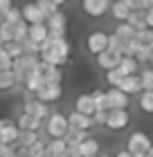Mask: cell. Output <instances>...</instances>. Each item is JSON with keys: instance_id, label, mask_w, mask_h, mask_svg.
Segmentation results:
<instances>
[{"instance_id": "1", "label": "cell", "mask_w": 153, "mask_h": 157, "mask_svg": "<svg viewBox=\"0 0 153 157\" xmlns=\"http://www.w3.org/2000/svg\"><path fill=\"white\" fill-rule=\"evenodd\" d=\"M70 52H72V45H70V40L65 38V34H50V36L41 43V54L38 56H41L43 63L63 67L65 63L70 61Z\"/></svg>"}, {"instance_id": "2", "label": "cell", "mask_w": 153, "mask_h": 157, "mask_svg": "<svg viewBox=\"0 0 153 157\" xmlns=\"http://www.w3.org/2000/svg\"><path fill=\"white\" fill-rule=\"evenodd\" d=\"M38 63H41V56H38V54H23V56H18V59H14L11 72H14V76H16L18 88L23 85L25 76L30 74L34 67H38Z\"/></svg>"}, {"instance_id": "3", "label": "cell", "mask_w": 153, "mask_h": 157, "mask_svg": "<svg viewBox=\"0 0 153 157\" xmlns=\"http://www.w3.org/2000/svg\"><path fill=\"white\" fill-rule=\"evenodd\" d=\"M153 146V141L147 132H142V130H135V132H131V137L126 139V151L133 155V157H144L147 155V151Z\"/></svg>"}, {"instance_id": "4", "label": "cell", "mask_w": 153, "mask_h": 157, "mask_svg": "<svg viewBox=\"0 0 153 157\" xmlns=\"http://www.w3.org/2000/svg\"><path fill=\"white\" fill-rule=\"evenodd\" d=\"M70 130V124H68V115H61V112H50V117L45 119V132L50 135L52 139H59L65 137V132Z\"/></svg>"}, {"instance_id": "5", "label": "cell", "mask_w": 153, "mask_h": 157, "mask_svg": "<svg viewBox=\"0 0 153 157\" xmlns=\"http://www.w3.org/2000/svg\"><path fill=\"white\" fill-rule=\"evenodd\" d=\"M86 49H88L92 56L106 52L108 49V34L104 29H92L88 36H86Z\"/></svg>"}, {"instance_id": "6", "label": "cell", "mask_w": 153, "mask_h": 157, "mask_svg": "<svg viewBox=\"0 0 153 157\" xmlns=\"http://www.w3.org/2000/svg\"><path fill=\"white\" fill-rule=\"evenodd\" d=\"M113 0H81V9L90 18H101L111 11Z\"/></svg>"}, {"instance_id": "7", "label": "cell", "mask_w": 153, "mask_h": 157, "mask_svg": "<svg viewBox=\"0 0 153 157\" xmlns=\"http://www.w3.org/2000/svg\"><path fill=\"white\" fill-rule=\"evenodd\" d=\"M128 124H131V115L126 108H111L108 110V121H106L108 130H124Z\"/></svg>"}, {"instance_id": "8", "label": "cell", "mask_w": 153, "mask_h": 157, "mask_svg": "<svg viewBox=\"0 0 153 157\" xmlns=\"http://www.w3.org/2000/svg\"><path fill=\"white\" fill-rule=\"evenodd\" d=\"M63 94V85L61 83H43L38 92H36V99H41L43 103H54V101H59Z\"/></svg>"}, {"instance_id": "9", "label": "cell", "mask_w": 153, "mask_h": 157, "mask_svg": "<svg viewBox=\"0 0 153 157\" xmlns=\"http://www.w3.org/2000/svg\"><path fill=\"white\" fill-rule=\"evenodd\" d=\"M23 112H27V115H32L36 119H41V121H45L50 117V110H47V103H43L41 99H27V101L23 103Z\"/></svg>"}, {"instance_id": "10", "label": "cell", "mask_w": 153, "mask_h": 157, "mask_svg": "<svg viewBox=\"0 0 153 157\" xmlns=\"http://www.w3.org/2000/svg\"><path fill=\"white\" fill-rule=\"evenodd\" d=\"M45 27H47L50 34H65V29H68V16L59 9L56 13L45 18Z\"/></svg>"}, {"instance_id": "11", "label": "cell", "mask_w": 153, "mask_h": 157, "mask_svg": "<svg viewBox=\"0 0 153 157\" xmlns=\"http://www.w3.org/2000/svg\"><path fill=\"white\" fill-rule=\"evenodd\" d=\"M18 139H20V128H18V124H16V121L5 119V126H2V130H0V141H2V144L18 146Z\"/></svg>"}, {"instance_id": "12", "label": "cell", "mask_w": 153, "mask_h": 157, "mask_svg": "<svg viewBox=\"0 0 153 157\" xmlns=\"http://www.w3.org/2000/svg\"><path fill=\"white\" fill-rule=\"evenodd\" d=\"M23 20L27 25H38V23H45V13L41 11V7L36 5V2H27L23 5Z\"/></svg>"}, {"instance_id": "13", "label": "cell", "mask_w": 153, "mask_h": 157, "mask_svg": "<svg viewBox=\"0 0 153 157\" xmlns=\"http://www.w3.org/2000/svg\"><path fill=\"white\" fill-rule=\"evenodd\" d=\"M68 124H70V128H74V130H86V132H88L90 128L95 126V121H92V117L83 115V112L72 110L68 115Z\"/></svg>"}, {"instance_id": "14", "label": "cell", "mask_w": 153, "mask_h": 157, "mask_svg": "<svg viewBox=\"0 0 153 157\" xmlns=\"http://www.w3.org/2000/svg\"><path fill=\"white\" fill-rule=\"evenodd\" d=\"M38 70H41V76H43V81H45V83H63V70L61 67L41 61Z\"/></svg>"}, {"instance_id": "15", "label": "cell", "mask_w": 153, "mask_h": 157, "mask_svg": "<svg viewBox=\"0 0 153 157\" xmlns=\"http://www.w3.org/2000/svg\"><path fill=\"white\" fill-rule=\"evenodd\" d=\"M119 61H122V54L119 52H113V49H106V52L97 54V65L101 70H115L119 65Z\"/></svg>"}, {"instance_id": "16", "label": "cell", "mask_w": 153, "mask_h": 157, "mask_svg": "<svg viewBox=\"0 0 153 157\" xmlns=\"http://www.w3.org/2000/svg\"><path fill=\"white\" fill-rule=\"evenodd\" d=\"M106 97H108V105L111 108H128V103H131V97L126 92H122L119 88L106 90Z\"/></svg>"}, {"instance_id": "17", "label": "cell", "mask_w": 153, "mask_h": 157, "mask_svg": "<svg viewBox=\"0 0 153 157\" xmlns=\"http://www.w3.org/2000/svg\"><path fill=\"white\" fill-rule=\"evenodd\" d=\"M122 92H126V94H140L142 92V83H140V74H128L122 78V83L117 85Z\"/></svg>"}, {"instance_id": "18", "label": "cell", "mask_w": 153, "mask_h": 157, "mask_svg": "<svg viewBox=\"0 0 153 157\" xmlns=\"http://www.w3.org/2000/svg\"><path fill=\"white\" fill-rule=\"evenodd\" d=\"M38 65H41V63H38ZM43 83H45V81H43V76H41V70H38V67H34L32 72L25 76L23 88H25L27 92H30V94H36V92H38V88H41Z\"/></svg>"}, {"instance_id": "19", "label": "cell", "mask_w": 153, "mask_h": 157, "mask_svg": "<svg viewBox=\"0 0 153 157\" xmlns=\"http://www.w3.org/2000/svg\"><path fill=\"white\" fill-rule=\"evenodd\" d=\"M77 153H79V157H97L99 155V141L95 137H86L77 146Z\"/></svg>"}, {"instance_id": "20", "label": "cell", "mask_w": 153, "mask_h": 157, "mask_svg": "<svg viewBox=\"0 0 153 157\" xmlns=\"http://www.w3.org/2000/svg\"><path fill=\"white\" fill-rule=\"evenodd\" d=\"M131 7L124 2V0H113V5H111V13H113V18L117 20V23H124V20H128L131 16Z\"/></svg>"}, {"instance_id": "21", "label": "cell", "mask_w": 153, "mask_h": 157, "mask_svg": "<svg viewBox=\"0 0 153 157\" xmlns=\"http://www.w3.org/2000/svg\"><path fill=\"white\" fill-rule=\"evenodd\" d=\"M117 70H119L124 76H128V74H140V63H137L135 56H122Z\"/></svg>"}, {"instance_id": "22", "label": "cell", "mask_w": 153, "mask_h": 157, "mask_svg": "<svg viewBox=\"0 0 153 157\" xmlns=\"http://www.w3.org/2000/svg\"><path fill=\"white\" fill-rule=\"evenodd\" d=\"M74 110L83 112V115L92 117L95 115V101H92V94H79L77 101H74Z\"/></svg>"}, {"instance_id": "23", "label": "cell", "mask_w": 153, "mask_h": 157, "mask_svg": "<svg viewBox=\"0 0 153 157\" xmlns=\"http://www.w3.org/2000/svg\"><path fill=\"white\" fill-rule=\"evenodd\" d=\"M16 124H18L20 130H41L43 121L36 119V117H32V115H27V112H20L18 119H16Z\"/></svg>"}, {"instance_id": "24", "label": "cell", "mask_w": 153, "mask_h": 157, "mask_svg": "<svg viewBox=\"0 0 153 157\" xmlns=\"http://www.w3.org/2000/svg\"><path fill=\"white\" fill-rule=\"evenodd\" d=\"M50 36V32H47V27H45V23H38V25H30V29H27V38L30 40H34V43H41L45 40Z\"/></svg>"}, {"instance_id": "25", "label": "cell", "mask_w": 153, "mask_h": 157, "mask_svg": "<svg viewBox=\"0 0 153 157\" xmlns=\"http://www.w3.org/2000/svg\"><path fill=\"white\" fill-rule=\"evenodd\" d=\"M16 88H18V83H16V76H14L11 70H0V92H11Z\"/></svg>"}, {"instance_id": "26", "label": "cell", "mask_w": 153, "mask_h": 157, "mask_svg": "<svg viewBox=\"0 0 153 157\" xmlns=\"http://www.w3.org/2000/svg\"><path fill=\"white\" fill-rule=\"evenodd\" d=\"M86 137H88V132H86V130H74V128H70V130L65 132L63 139H65V144H68V148H77Z\"/></svg>"}, {"instance_id": "27", "label": "cell", "mask_w": 153, "mask_h": 157, "mask_svg": "<svg viewBox=\"0 0 153 157\" xmlns=\"http://www.w3.org/2000/svg\"><path fill=\"white\" fill-rule=\"evenodd\" d=\"M65 151H68V144H65L63 137L47 141V157H59V155H63Z\"/></svg>"}, {"instance_id": "28", "label": "cell", "mask_w": 153, "mask_h": 157, "mask_svg": "<svg viewBox=\"0 0 153 157\" xmlns=\"http://www.w3.org/2000/svg\"><path fill=\"white\" fill-rule=\"evenodd\" d=\"M140 110L147 112V115H153V90H142L140 92Z\"/></svg>"}, {"instance_id": "29", "label": "cell", "mask_w": 153, "mask_h": 157, "mask_svg": "<svg viewBox=\"0 0 153 157\" xmlns=\"http://www.w3.org/2000/svg\"><path fill=\"white\" fill-rule=\"evenodd\" d=\"M41 137H38V130H20V139H18V146L20 148H30L32 144H36Z\"/></svg>"}, {"instance_id": "30", "label": "cell", "mask_w": 153, "mask_h": 157, "mask_svg": "<svg viewBox=\"0 0 153 157\" xmlns=\"http://www.w3.org/2000/svg\"><path fill=\"white\" fill-rule=\"evenodd\" d=\"M135 27L133 25H128L126 20H124V23H117V27H115V34H117V36L122 38V40H131V38H135Z\"/></svg>"}, {"instance_id": "31", "label": "cell", "mask_w": 153, "mask_h": 157, "mask_svg": "<svg viewBox=\"0 0 153 157\" xmlns=\"http://www.w3.org/2000/svg\"><path fill=\"white\" fill-rule=\"evenodd\" d=\"M90 94H92V101H95V110H111L106 90H95V92H90Z\"/></svg>"}, {"instance_id": "32", "label": "cell", "mask_w": 153, "mask_h": 157, "mask_svg": "<svg viewBox=\"0 0 153 157\" xmlns=\"http://www.w3.org/2000/svg\"><path fill=\"white\" fill-rule=\"evenodd\" d=\"M126 23H128V25H133L135 29H144V27H147V18H144V11H142V9H133Z\"/></svg>"}, {"instance_id": "33", "label": "cell", "mask_w": 153, "mask_h": 157, "mask_svg": "<svg viewBox=\"0 0 153 157\" xmlns=\"http://www.w3.org/2000/svg\"><path fill=\"white\" fill-rule=\"evenodd\" d=\"M135 40L140 43V45L153 47V29H151V27H144V29H137V32H135Z\"/></svg>"}, {"instance_id": "34", "label": "cell", "mask_w": 153, "mask_h": 157, "mask_svg": "<svg viewBox=\"0 0 153 157\" xmlns=\"http://www.w3.org/2000/svg\"><path fill=\"white\" fill-rule=\"evenodd\" d=\"M27 155L30 157H47V141L38 139L36 144H32L30 148H27Z\"/></svg>"}, {"instance_id": "35", "label": "cell", "mask_w": 153, "mask_h": 157, "mask_svg": "<svg viewBox=\"0 0 153 157\" xmlns=\"http://www.w3.org/2000/svg\"><path fill=\"white\" fill-rule=\"evenodd\" d=\"M14 40V25L11 23H5V20H0V43H9Z\"/></svg>"}, {"instance_id": "36", "label": "cell", "mask_w": 153, "mask_h": 157, "mask_svg": "<svg viewBox=\"0 0 153 157\" xmlns=\"http://www.w3.org/2000/svg\"><path fill=\"white\" fill-rule=\"evenodd\" d=\"M5 49H7V54H9L11 59H18V56H23V54H25L23 43H18V40H9V43H5Z\"/></svg>"}, {"instance_id": "37", "label": "cell", "mask_w": 153, "mask_h": 157, "mask_svg": "<svg viewBox=\"0 0 153 157\" xmlns=\"http://www.w3.org/2000/svg\"><path fill=\"white\" fill-rule=\"evenodd\" d=\"M2 20H5V23L16 25V23H20V20H23V11H20L18 7H11L9 11H5V13H2Z\"/></svg>"}, {"instance_id": "38", "label": "cell", "mask_w": 153, "mask_h": 157, "mask_svg": "<svg viewBox=\"0 0 153 157\" xmlns=\"http://www.w3.org/2000/svg\"><path fill=\"white\" fill-rule=\"evenodd\" d=\"M27 29H30V25L25 23V20H20V23L14 25V40H18V43H23L27 38Z\"/></svg>"}, {"instance_id": "39", "label": "cell", "mask_w": 153, "mask_h": 157, "mask_svg": "<svg viewBox=\"0 0 153 157\" xmlns=\"http://www.w3.org/2000/svg\"><path fill=\"white\" fill-rule=\"evenodd\" d=\"M140 83H142V90H153V70H140Z\"/></svg>"}, {"instance_id": "40", "label": "cell", "mask_w": 153, "mask_h": 157, "mask_svg": "<svg viewBox=\"0 0 153 157\" xmlns=\"http://www.w3.org/2000/svg\"><path fill=\"white\" fill-rule=\"evenodd\" d=\"M122 78H124V74L119 72L117 67H115V70H106V83L111 85V88H117V85L122 83Z\"/></svg>"}, {"instance_id": "41", "label": "cell", "mask_w": 153, "mask_h": 157, "mask_svg": "<svg viewBox=\"0 0 153 157\" xmlns=\"http://www.w3.org/2000/svg\"><path fill=\"white\" fill-rule=\"evenodd\" d=\"M34 2L38 5V7H41V11L45 13V18H47V16H52V13H56V11H59V7H56L54 2H50V0H34Z\"/></svg>"}, {"instance_id": "42", "label": "cell", "mask_w": 153, "mask_h": 157, "mask_svg": "<svg viewBox=\"0 0 153 157\" xmlns=\"http://www.w3.org/2000/svg\"><path fill=\"white\" fill-rule=\"evenodd\" d=\"M11 65H14V59L7 54L5 45L0 43V70H11Z\"/></svg>"}, {"instance_id": "43", "label": "cell", "mask_w": 153, "mask_h": 157, "mask_svg": "<svg viewBox=\"0 0 153 157\" xmlns=\"http://www.w3.org/2000/svg\"><path fill=\"white\" fill-rule=\"evenodd\" d=\"M122 45H124V40L117 36V34H108V49H113V52H119L122 54Z\"/></svg>"}, {"instance_id": "44", "label": "cell", "mask_w": 153, "mask_h": 157, "mask_svg": "<svg viewBox=\"0 0 153 157\" xmlns=\"http://www.w3.org/2000/svg\"><path fill=\"white\" fill-rule=\"evenodd\" d=\"M124 2H126L131 9H142V11L151 7V0H124Z\"/></svg>"}, {"instance_id": "45", "label": "cell", "mask_w": 153, "mask_h": 157, "mask_svg": "<svg viewBox=\"0 0 153 157\" xmlns=\"http://www.w3.org/2000/svg\"><path fill=\"white\" fill-rule=\"evenodd\" d=\"M92 121H95V126H106V121H108V110H95Z\"/></svg>"}, {"instance_id": "46", "label": "cell", "mask_w": 153, "mask_h": 157, "mask_svg": "<svg viewBox=\"0 0 153 157\" xmlns=\"http://www.w3.org/2000/svg\"><path fill=\"white\" fill-rule=\"evenodd\" d=\"M0 157H16V146L0 141Z\"/></svg>"}, {"instance_id": "47", "label": "cell", "mask_w": 153, "mask_h": 157, "mask_svg": "<svg viewBox=\"0 0 153 157\" xmlns=\"http://www.w3.org/2000/svg\"><path fill=\"white\" fill-rule=\"evenodd\" d=\"M11 7H14V0H0V18H2V13L9 11Z\"/></svg>"}, {"instance_id": "48", "label": "cell", "mask_w": 153, "mask_h": 157, "mask_svg": "<svg viewBox=\"0 0 153 157\" xmlns=\"http://www.w3.org/2000/svg\"><path fill=\"white\" fill-rule=\"evenodd\" d=\"M144 18H147V27L153 29V5L149 7V9H144Z\"/></svg>"}, {"instance_id": "49", "label": "cell", "mask_w": 153, "mask_h": 157, "mask_svg": "<svg viewBox=\"0 0 153 157\" xmlns=\"http://www.w3.org/2000/svg\"><path fill=\"white\" fill-rule=\"evenodd\" d=\"M115 157H133V155H131L128 151H126V148H124V151H119L117 155H115Z\"/></svg>"}, {"instance_id": "50", "label": "cell", "mask_w": 153, "mask_h": 157, "mask_svg": "<svg viewBox=\"0 0 153 157\" xmlns=\"http://www.w3.org/2000/svg\"><path fill=\"white\" fill-rule=\"evenodd\" d=\"M50 2H54L56 7H61V5H65V2H68V0H50Z\"/></svg>"}, {"instance_id": "51", "label": "cell", "mask_w": 153, "mask_h": 157, "mask_svg": "<svg viewBox=\"0 0 153 157\" xmlns=\"http://www.w3.org/2000/svg\"><path fill=\"white\" fill-rule=\"evenodd\" d=\"M144 157H153V146H151L149 151H147V155H144Z\"/></svg>"}, {"instance_id": "52", "label": "cell", "mask_w": 153, "mask_h": 157, "mask_svg": "<svg viewBox=\"0 0 153 157\" xmlns=\"http://www.w3.org/2000/svg\"><path fill=\"white\" fill-rule=\"evenodd\" d=\"M2 126H5V119H0V130H2Z\"/></svg>"}, {"instance_id": "53", "label": "cell", "mask_w": 153, "mask_h": 157, "mask_svg": "<svg viewBox=\"0 0 153 157\" xmlns=\"http://www.w3.org/2000/svg\"><path fill=\"white\" fill-rule=\"evenodd\" d=\"M99 157H113V155H99Z\"/></svg>"}, {"instance_id": "54", "label": "cell", "mask_w": 153, "mask_h": 157, "mask_svg": "<svg viewBox=\"0 0 153 157\" xmlns=\"http://www.w3.org/2000/svg\"><path fill=\"white\" fill-rule=\"evenodd\" d=\"M149 63H151V70H153V59H151V61H149Z\"/></svg>"}, {"instance_id": "55", "label": "cell", "mask_w": 153, "mask_h": 157, "mask_svg": "<svg viewBox=\"0 0 153 157\" xmlns=\"http://www.w3.org/2000/svg\"><path fill=\"white\" fill-rule=\"evenodd\" d=\"M151 5H153V0H151Z\"/></svg>"}, {"instance_id": "56", "label": "cell", "mask_w": 153, "mask_h": 157, "mask_svg": "<svg viewBox=\"0 0 153 157\" xmlns=\"http://www.w3.org/2000/svg\"><path fill=\"white\" fill-rule=\"evenodd\" d=\"M97 157H99V155H97Z\"/></svg>"}]
</instances>
